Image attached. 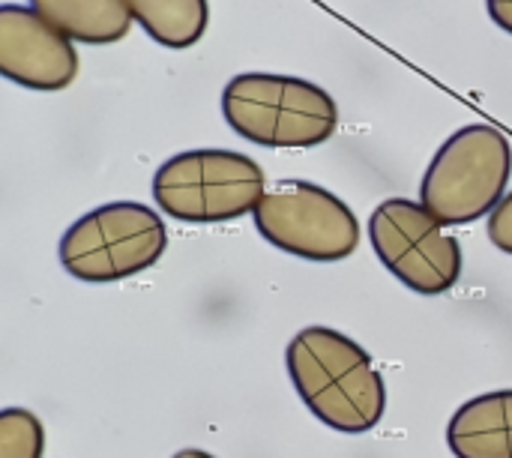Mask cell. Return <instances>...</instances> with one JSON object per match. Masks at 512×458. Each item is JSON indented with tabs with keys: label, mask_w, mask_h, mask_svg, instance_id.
<instances>
[{
	"label": "cell",
	"mask_w": 512,
	"mask_h": 458,
	"mask_svg": "<svg viewBox=\"0 0 512 458\" xmlns=\"http://www.w3.org/2000/svg\"><path fill=\"white\" fill-rule=\"evenodd\" d=\"M168 249V228L156 210L138 201H111L60 237L63 270L87 285H111L150 270Z\"/></svg>",
	"instance_id": "5"
},
{
	"label": "cell",
	"mask_w": 512,
	"mask_h": 458,
	"mask_svg": "<svg viewBox=\"0 0 512 458\" xmlns=\"http://www.w3.org/2000/svg\"><path fill=\"white\" fill-rule=\"evenodd\" d=\"M45 429L27 408L0 411V458H42Z\"/></svg>",
	"instance_id": "12"
},
{
	"label": "cell",
	"mask_w": 512,
	"mask_h": 458,
	"mask_svg": "<svg viewBox=\"0 0 512 458\" xmlns=\"http://www.w3.org/2000/svg\"><path fill=\"white\" fill-rule=\"evenodd\" d=\"M486 9H489V18L512 36V0H486Z\"/></svg>",
	"instance_id": "14"
},
{
	"label": "cell",
	"mask_w": 512,
	"mask_h": 458,
	"mask_svg": "<svg viewBox=\"0 0 512 458\" xmlns=\"http://www.w3.org/2000/svg\"><path fill=\"white\" fill-rule=\"evenodd\" d=\"M267 189V174L252 156L222 147L177 153L153 177V201L159 210L195 225L255 213Z\"/></svg>",
	"instance_id": "4"
},
{
	"label": "cell",
	"mask_w": 512,
	"mask_h": 458,
	"mask_svg": "<svg viewBox=\"0 0 512 458\" xmlns=\"http://www.w3.org/2000/svg\"><path fill=\"white\" fill-rule=\"evenodd\" d=\"M132 18L144 27V33L162 48H192L201 42L210 24L207 0H126Z\"/></svg>",
	"instance_id": "11"
},
{
	"label": "cell",
	"mask_w": 512,
	"mask_h": 458,
	"mask_svg": "<svg viewBox=\"0 0 512 458\" xmlns=\"http://www.w3.org/2000/svg\"><path fill=\"white\" fill-rule=\"evenodd\" d=\"M512 174L510 138L492 123H471L453 132L432 156L420 204L447 228L492 216L507 198Z\"/></svg>",
	"instance_id": "3"
},
{
	"label": "cell",
	"mask_w": 512,
	"mask_h": 458,
	"mask_svg": "<svg viewBox=\"0 0 512 458\" xmlns=\"http://www.w3.org/2000/svg\"><path fill=\"white\" fill-rule=\"evenodd\" d=\"M456 458H512V390L468 399L447 426Z\"/></svg>",
	"instance_id": "9"
},
{
	"label": "cell",
	"mask_w": 512,
	"mask_h": 458,
	"mask_svg": "<svg viewBox=\"0 0 512 458\" xmlns=\"http://www.w3.org/2000/svg\"><path fill=\"white\" fill-rule=\"evenodd\" d=\"M285 366L300 402L327 429L363 435L384 420V375L351 336L333 327H303L285 348Z\"/></svg>",
	"instance_id": "1"
},
{
	"label": "cell",
	"mask_w": 512,
	"mask_h": 458,
	"mask_svg": "<svg viewBox=\"0 0 512 458\" xmlns=\"http://www.w3.org/2000/svg\"><path fill=\"white\" fill-rule=\"evenodd\" d=\"M171 458H216L207 450H198V447H186V450H177Z\"/></svg>",
	"instance_id": "15"
},
{
	"label": "cell",
	"mask_w": 512,
	"mask_h": 458,
	"mask_svg": "<svg viewBox=\"0 0 512 458\" xmlns=\"http://www.w3.org/2000/svg\"><path fill=\"white\" fill-rule=\"evenodd\" d=\"M369 240L381 264L423 297L447 294L462 279V243L417 201L378 204L369 216Z\"/></svg>",
	"instance_id": "7"
},
{
	"label": "cell",
	"mask_w": 512,
	"mask_h": 458,
	"mask_svg": "<svg viewBox=\"0 0 512 458\" xmlns=\"http://www.w3.org/2000/svg\"><path fill=\"white\" fill-rule=\"evenodd\" d=\"M0 75L24 90L57 93L78 78L75 42L33 6H0Z\"/></svg>",
	"instance_id": "8"
},
{
	"label": "cell",
	"mask_w": 512,
	"mask_h": 458,
	"mask_svg": "<svg viewBox=\"0 0 512 458\" xmlns=\"http://www.w3.org/2000/svg\"><path fill=\"white\" fill-rule=\"evenodd\" d=\"M252 219L270 246L303 261H345L360 246V222L354 210L339 195L309 180L273 183Z\"/></svg>",
	"instance_id": "6"
},
{
	"label": "cell",
	"mask_w": 512,
	"mask_h": 458,
	"mask_svg": "<svg viewBox=\"0 0 512 458\" xmlns=\"http://www.w3.org/2000/svg\"><path fill=\"white\" fill-rule=\"evenodd\" d=\"M30 6L84 45H114L129 36L135 21L126 0H30Z\"/></svg>",
	"instance_id": "10"
},
{
	"label": "cell",
	"mask_w": 512,
	"mask_h": 458,
	"mask_svg": "<svg viewBox=\"0 0 512 458\" xmlns=\"http://www.w3.org/2000/svg\"><path fill=\"white\" fill-rule=\"evenodd\" d=\"M486 234L489 240L512 258V192L495 207V213L489 216V225H486Z\"/></svg>",
	"instance_id": "13"
},
{
	"label": "cell",
	"mask_w": 512,
	"mask_h": 458,
	"mask_svg": "<svg viewBox=\"0 0 512 458\" xmlns=\"http://www.w3.org/2000/svg\"><path fill=\"white\" fill-rule=\"evenodd\" d=\"M228 126L261 147H318L339 129L336 99L297 75L243 72L222 90Z\"/></svg>",
	"instance_id": "2"
}]
</instances>
